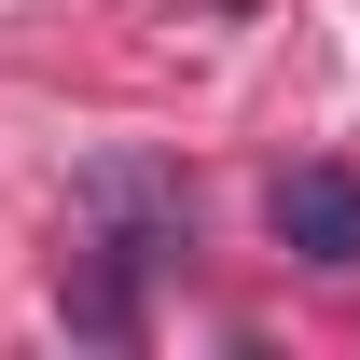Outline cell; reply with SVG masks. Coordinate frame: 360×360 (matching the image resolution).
<instances>
[{"mask_svg": "<svg viewBox=\"0 0 360 360\" xmlns=\"http://www.w3.org/2000/svg\"><path fill=\"white\" fill-rule=\"evenodd\" d=\"M70 222H84L97 250H125V264L167 277L180 250H194V194H180V167H153V153H97V167L70 180Z\"/></svg>", "mask_w": 360, "mask_h": 360, "instance_id": "obj_1", "label": "cell"}, {"mask_svg": "<svg viewBox=\"0 0 360 360\" xmlns=\"http://www.w3.org/2000/svg\"><path fill=\"white\" fill-rule=\"evenodd\" d=\"M264 222H277L291 264L360 277V167H277V180H264Z\"/></svg>", "mask_w": 360, "mask_h": 360, "instance_id": "obj_2", "label": "cell"}, {"mask_svg": "<svg viewBox=\"0 0 360 360\" xmlns=\"http://www.w3.org/2000/svg\"><path fill=\"white\" fill-rule=\"evenodd\" d=\"M56 319L84 333V347H139L153 333V264H125V250H70V277H56Z\"/></svg>", "mask_w": 360, "mask_h": 360, "instance_id": "obj_3", "label": "cell"}]
</instances>
